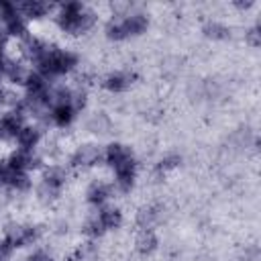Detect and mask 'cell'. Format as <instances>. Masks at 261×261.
I'll use <instances>...</instances> for the list:
<instances>
[{
	"mask_svg": "<svg viewBox=\"0 0 261 261\" xmlns=\"http://www.w3.org/2000/svg\"><path fill=\"white\" fill-rule=\"evenodd\" d=\"M39 139H41L39 128H35V126H27V124H24V126L18 130V135H16V143H18L20 149H24V151H33L35 145L39 143Z\"/></svg>",
	"mask_w": 261,
	"mask_h": 261,
	"instance_id": "5bb4252c",
	"label": "cell"
},
{
	"mask_svg": "<svg viewBox=\"0 0 261 261\" xmlns=\"http://www.w3.org/2000/svg\"><path fill=\"white\" fill-rule=\"evenodd\" d=\"M179 157L177 155H167V157H163L161 161H159V165H157V171L159 173H165V171H169V169H173V167H177L179 165Z\"/></svg>",
	"mask_w": 261,
	"mask_h": 261,
	"instance_id": "7402d4cb",
	"label": "cell"
},
{
	"mask_svg": "<svg viewBox=\"0 0 261 261\" xmlns=\"http://www.w3.org/2000/svg\"><path fill=\"white\" fill-rule=\"evenodd\" d=\"M104 230H106V228H104V224L100 222V218H98V216L90 218V220L86 222V226H84V232H86L88 237H94V239H96V237H102V234H104Z\"/></svg>",
	"mask_w": 261,
	"mask_h": 261,
	"instance_id": "44dd1931",
	"label": "cell"
},
{
	"mask_svg": "<svg viewBox=\"0 0 261 261\" xmlns=\"http://www.w3.org/2000/svg\"><path fill=\"white\" fill-rule=\"evenodd\" d=\"M16 16H18V12H16V4L6 2V0H0V20L6 24V22H10V20H14Z\"/></svg>",
	"mask_w": 261,
	"mask_h": 261,
	"instance_id": "ffe728a7",
	"label": "cell"
},
{
	"mask_svg": "<svg viewBox=\"0 0 261 261\" xmlns=\"http://www.w3.org/2000/svg\"><path fill=\"white\" fill-rule=\"evenodd\" d=\"M10 173V167L6 161H0V186H6V177Z\"/></svg>",
	"mask_w": 261,
	"mask_h": 261,
	"instance_id": "d4e9b609",
	"label": "cell"
},
{
	"mask_svg": "<svg viewBox=\"0 0 261 261\" xmlns=\"http://www.w3.org/2000/svg\"><path fill=\"white\" fill-rule=\"evenodd\" d=\"M49 10H51V4L43 0H27V2L16 4V12L20 18H41Z\"/></svg>",
	"mask_w": 261,
	"mask_h": 261,
	"instance_id": "7c38bea8",
	"label": "cell"
},
{
	"mask_svg": "<svg viewBox=\"0 0 261 261\" xmlns=\"http://www.w3.org/2000/svg\"><path fill=\"white\" fill-rule=\"evenodd\" d=\"M6 188L14 190V192H22L29 188V177L24 171H16V169H10L8 177H6Z\"/></svg>",
	"mask_w": 261,
	"mask_h": 261,
	"instance_id": "ac0fdd59",
	"label": "cell"
},
{
	"mask_svg": "<svg viewBox=\"0 0 261 261\" xmlns=\"http://www.w3.org/2000/svg\"><path fill=\"white\" fill-rule=\"evenodd\" d=\"M100 159H102V153H100V149H98L96 145H84V147H80V149L73 153V157H71V167H75V169L92 167V165H96Z\"/></svg>",
	"mask_w": 261,
	"mask_h": 261,
	"instance_id": "52a82bcc",
	"label": "cell"
},
{
	"mask_svg": "<svg viewBox=\"0 0 261 261\" xmlns=\"http://www.w3.org/2000/svg\"><path fill=\"white\" fill-rule=\"evenodd\" d=\"M27 261H53V257H51L49 253H45V251H37V253H33Z\"/></svg>",
	"mask_w": 261,
	"mask_h": 261,
	"instance_id": "cb8c5ba5",
	"label": "cell"
},
{
	"mask_svg": "<svg viewBox=\"0 0 261 261\" xmlns=\"http://www.w3.org/2000/svg\"><path fill=\"white\" fill-rule=\"evenodd\" d=\"M4 61H6V57H4V41H0V71H2Z\"/></svg>",
	"mask_w": 261,
	"mask_h": 261,
	"instance_id": "484cf974",
	"label": "cell"
},
{
	"mask_svg": "<svg viewBox=\"0 0 261 261\" xmlns=\"http://www.w3.org/2000/svg\"><path fill=\"white\" fill-rule=\"evenodd\" d=\"M37 237H39V230H37L35 226H31V224H12V226L6 228L4 241H6L12 249H16V247H27V245H31L33 241H37Z\"/></svg>",
	"mask_w": 261,
	"mask_h": 261,
	"instance_id": "277c9868",
	"label": "cell"
},
{
	"mask_svg": "<svg viewBox=\"0 0 261 261\" xmlns=\"http://www.w3.org/2000/svg\"><path fill=\"white\" fill-rule=\"evenodd\" d=\"M147 27H149V18L141 12H133V14H124L122 18L110 20L106 24V37L114 39V41H122V39L137 37V35L145 33Z\"/></svg>",
	"mask_w": 261,
	"mask_h": 261,
	"instance_id": "3957f363",
	"label": "cell"
},
{
	"mask_svg": "<svg viewBox=\"0 0 261 261\" xmlns=\"http://www.w3.org/2000/svg\"><path fill=\"white\" fill-rule=\"evenodd\" d=\"M98 218H100V222L104 224L106 230H108V228H118L120 222H122V214H120L118 208H104V210L98 214Z\"/></svg>",
	"mask_w": 261,
	"mask_h": 261,
	"instance_id": "e0dca14e",
	"label": "cell"
},
{
	"mask_svg": "<svg viewBox=\"0 0 261 261\" xmlns=\"http://www.w3.org/2000/svg\"><path fill=\"white\" fill-rule=\"evenodd\" d=\"M8 167L10 169H16V171H29V169H35L39 165V159L33 155V151H24V149H16L10 157H8Z\"/></svg>",
	"mask_w": 261,
	"mask_h": 261,
	"instance_id": "8fae6325",
	"label": "cell"
},
{
	"mask_svg": "<svg viewBox=\"0 0 261 261\" xmlns=\"http://www.w3.org/2000/svg\"><path fill=\"white\" fill-rule=\"evenodd\" d=\"M157 249V237L153 234V230H143L139 237H137V251L147 255V253H153Z\"/></svg>",
	"mask_w": 261,
	"mask_h": 261,
	"instance_id": "2e32d148",
	"label": "cell"
},
{
	"mask_svg": "<svg viewBox=\"0 0 261 261\" xmlns=\"http://www.w3.org/2000/svg\"><path fill=\"white\" fill-rule=\"evenodd\" d=\"M135 73H130V71H114V73H108L106 77H104V88L108 90V92H124V90H128L130 86H133V82H135Z\"/></svg>",
	"mask_w": 261,
	"mask_h": 261,
	"instance_id": "9c48e42d",
	"label": "cell"
},
{
	"mask_svg": "<svg viewBox=\"0 0 261 261\" xmlns=\"http://www.w3.org/2000/svg\"><path fill=\"white\" fill-rule=\"evenodd\" d=\"M49 116H51L53 124H57V126H67V124H71V120L75 118V108L71 106V102H65V104H53Z\"/></svg>",
	"mask_w": 261,
	"mask_h": 261,
	"instance_id": "4fadbf2b",
	"label": "cell"
},
{
	"mask_svg": "<svg viewBox=\"0 0 261 261\" xmlns=\"http://www.w3.org/2000/svg\"><path fill=\"white\" fill-rule=\"evenodd\" d=\"M135 177H137V163H135V159L124 161L118 167H114V181H116L118 192H122V194L133 190Z\"/></svg>",
	"mask_w": 261,
	"mask_h": 261,
	"instance_id": "5b68a950",
	"label": "cell"
},
{
	"mask_svg": "<svg viewBox=\"0 0 261 261\" xmlns=\"http://www.w3.org/2000/svg\"><path fill=\"white\" fill-rule=\"evenodd\" d=\"M22 114L18 110H12L4 116H0V139L8 141V139H16L18 130L22 128Z\"/></svg>",
	"mask_w": 261,
	"mask_h": 261,
	"instance_id": "ba28073f",
	"label": "cell"
},
{
	"mask_svg": "<svg viewBox=\"0 0 261 261\" xmlns=\"http://www.w3.org/2000/svg\"><path fill=\"white\" fill-rule=\"evenodd\" d=\"M77 65V57L71 51H63V49H55L49 47V51L37 61V67L43 77H53V75H63L67 71H71Z\"/></svg>",
	"mask_w": 261,
	"mask_h": 261,
	"instance_id": "7a4b0ae2",
	"label": "cell"
},
{
	"mask_svg": "<svg viewBox=\"0 0 261 261\" xmlns=\"http://www.w3.org/2000/svg\"><path fill=\"white\" fill-rule=\"evenodd\" d=\"M110 198V186L104 181H94L88 188V202L94 206H102Z\"/></svg>",
	"mask_w": 261,
	"mask_h": 261,
	"instance_id": "9a60e30c",
	"label": "cell"
},
{
	"mask_svg": "<svg viewBox=\"0 0 261 261\" xmlns=\"http://www.w3.org/2000/svg\"><path fill=\"white\" fill-rule=\"evenodd\" d=\"M247 43L251 45V47H259L261 45V33H259V27H251L249 31H247Z\"/></svg>",
	"mask_w": 261,
	"mask_h": 261,
	"instance_id": "603a6c76",
	"label": "cell"
},
{
	"mask_svg": "<svg viewBox=\"0 0 261 261\" xmlns=\"http://www.w3.org/2000/svg\"><path fill=\"white\" fill-rule=\"evenodd\" d=\"M130 159H135L133 157V151L126 147V145H122V143H110L108 147H106V151H104V161L114 169V167H118L120 163H124V161H130Z\"/></svg>",
	"mask_w": 261,
	"mask_h": 261,
	"instance_id": "30bf717a",
	"label": "cell"
},
{
	"mask_svg": "<svg viewBox=\"0 0 261 261\" xmlns=\"http://www.w3.org/2000/svg\"><path fill=\"white\" fill-rule=\"evenodd\" d=\"M96 20V14L92 10H88L82 2H67L61 6L59 14H57V24L63 33L69 35H82L88 29H92Z\"/></svg>",
	"mask_w": 261,
	"mask_h": 261,
	"instance_id": "6da1fadb",
	"label": "cell"
},
{
	"mask_svg": "<svg viewBox=\"0 0 261 261\" xmlns=\"http://www.w3.org/2000/svg\"><path fill=\"white\" fill-rule=\"evenodd\" d=\"M204 35L210 37V39H216V41H222V39H228L230 37V29L220 24V22H208L204 27Z\"/></svg>",
	"mask_w": 261,
	"mask_h": 261,
	"instance_id": "d6986e66",
	"label": "cell"
},
{
	"mask_svg": "<svg viewBox=\"0 0 261 261\" xmlns=\"http://www.w3.org/2000/svg\"><path fill=\"white\" fill-rule=\"evenodd\" d=\"M63 184H65V171H63L61 167H49V169L45 171V175H43L41 194L53 198V196L59 194V190L63 188Z\"/></svg>",
	"mask_w": 261,
	"mask_h": 261,
	"instance_id": "8992f818",
	"label": "cell"
}]
</instances>
